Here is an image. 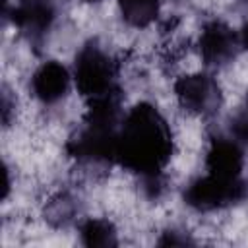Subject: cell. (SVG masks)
I'll use <instances>...</instances> for the list:
<instances>
[{
	"label": "cell",
	"instance_id": "obj_1",
	"mask_svg": "<svg viewBox=\"0 0 248 248\" xmlns=\"http://www.w3.org/2000/svg\"><path fill=\"white\" fill-rule=\"evenodd\" d=\"M174 151L169 122L151 103H138L124 112L114 147V163L138 174L151 196H159L163 170Z\"/></svg>",
	"mask_w": 248,
	"mask_h": 248
},
{
	"label": "cell",
	"instance_id": "obj_2",
	"mask_svg": "<svg viewBox=\"0 0 248 248\" xmlns=\"http://www.w3.org/2000/svg\"><path fill=\"white\" fill-rule=\"evenodd\" d=\"M74 81L78 91L89 101L107 93H112L118 87V64L114 58L99 46L95 41L83 45L74 60Z\"/></svg>",
	"mask_w": 248,
	"mask_h": 248
},
{
	"label": "cell",
	"instance_id": "obj_3",
	"mask_svg": "<svg viewBox=\"0 0 248 248\" xmlns=\"http://www.w3.org/2000/svg\"><path fill=\"white\" fill-rule=\"evenodd\" d=\"M248 196V180L244 176L225 178L205 172L184 188V202L196 211H217L240 203Z\"/></svg>",
	"mask_w": 248,
	"mask_h": 248
},
{
	"label": "cell",
	"instance_id": "obj_4",
	"mask_svg": "<svg viewBox=\"0 0 248 248\" xmlns=\"http://www.w3.org/2000/svg\"><path fill=\"white\" fill-rule=\"evenodd\" d=\"M174 95L180 107L198 116H213L223 105L219 83L209 74H188L174 81Z\"/></svg>",
	"mask_w": 248,
	"mask_h": 248
},
{
	"label": "cell",
	"instance_id": "obj_5",
	"mask_svg": "<svg viewBox=\"0 0 248 248\" xmlns=\"http://www.w3.org/2000/svg\"><path fill=\"white\" fill-rule=\"evenodd\" d=\"M240 46L242 45H240L238 33L221 19L207 21L198 39V48L203 62L213 68H219L231 62L236 56Z\"/></svg>",
	"mask_w": 248,
	"mask_h": 248
},
{
	"label": "cell",
	"instance_id": "obj_6",
	"mask_svg": "<svg viewBox=\"0 0 248 248\" xmlns=\"http://www.w3.org/2000/svg\"><path fill=\"white\" fill-rule=\"evenodd\" d=\"M72 76L68 68L56 60L43 62L31 76V93L43 105H54L68 95Z\"/></svg>",
	"mask_w": 248,
	"mask_h": 248
},
{
	"label": "cell",
	"instance_id": "obj_7",
	"mask_svg": "<svg viewBox=\"0 0 248 248\" xmlns=\"http://www.w3.org/2000/svg\"><path fill=\"white\" fill-rule=\"evenodd\" d=\"M242 169H244L242 145L232 136L213 138L205 153V172L225 178H238L242 176Z\"/></svg>",
	"mask_w": 248,
	"mask_h": 248
},
{
	"label": "cell",
	"instance_id": "obj_8",
	"mask_svg": "<svg viewBox=\"0 0 248 248\" xmlns=\"http://www.w3.org/2000/svg\"><path fill=\"white\" fill-rule=\"evenodd\" d=\"M56 16L52 0H17L12 8L14 25L29 39H41Z\"/></svg>",
	"mask_w": 248,
	"mask_h": 248
},
{
	"label": "cell",
	"instance_id": "obj_9",
	"mask_svg": "<svg viewBox=\"0 0 248 248\" xmlns=\"http://www.w3.org/2000/svg\"><path fill=\"white\" fill-rule=\"evenodd\" d=\"M43 215H45V221L48 225H52L56 229H64L78 219L79 200L70 192H58L46 202Z\"/></svg>",
	"mask_w": 248,
	"mask_h": 248
},
{
	"label": "cell",
	"instance_id": "obj_10",
	"mask_svg": "<svg viewBox=\"0 0 248 248\" xmlns=\"http://www.w3.org/2000/svg\"><path fill=\"white\" fill-rule=\"evenodd\" d=\"M79 238L81 244L89 248H112L118 244L114 225L99 217H89L79 223Z\"/></svg>",
	"mask_w": 248,
	"mask_h": 248
},
{
	"label": "cell",
	"instance_id": "obj_11",
	"mask_svg": "<svg viewBox=\"0 0 248 248\" xmlns=\"http://www.w3.org/2000/svg\"><path fill=\"white\" fill-rule=\"evenodd\" d=\"M161 2L163 0H118V10L128 25L147 27L157 19Z\"/></svg>",
	"mask_w": 248,
	"mask_h": 248
},
{
	"label": "cell",
	"instance_id": "obj_12",
	"mask_svg": "<svg viewBox=\"0 0 248 248\" xmlns=\"http://www.w3.org/2000/svg\"><path fill=\"white\" fill-rule=\"evenodd\" d=\"M231 136L240 145H248V110L246 108L231 120Z\"/></svg>",
	"mask_w": 248,
	"mask_h": 248
},
{
	"label": "cell",
	"instance_id": "obj_13",
	"mask_svg": "<svg viewBox=\"0 0 248 248\" xmlns=\"http://www.w3.org/2000/svg\"><path fill=\"white\" fill-rule=\"evenodd\" d=\"M157 244H163V246H186V244H194V240L182 231L169 229V231L163 232V236L157 240Z\"/></svg>",
	"mask_w": 248,
	"mask_h": 248
},
{
	"label": "cell",
	"instance_id": "obj_14",
	"mask_svg": "<svg viewBox=\"0 0 248 248\" xmlns=\"http://www.w3.org/2000/svg\"><path fill=\"white\" fill-rule=\"evenodd\" d=\"M12 107H16V101H14V103L10 101V91H8V87H4V89H2V122H4V126L10 124Z\"/></svg>",
	"mask_w": 248,
	"mask_h": 248
},
{
	"label": "cell",
	"instance_id": "obj_15",
	"mask_svg": "<svg viewBox=\"0 0 248 248\" xmlns=\"http://www.w3.org/2000/svg\"><path fill=\"white\" fill-rule=\"evenodd\" d=\"M238 37H240V45L244 48H248V21L242 25V29L238 31Z\"/></svg>",
	"mask_w": 248,
	"mask_h": 248
},
{
	"label": "cell",
	"instance_id": "obj_16",
	"mask_svg": "<svg viewBox=\"0 0 248 248\" xmlns=\"http://www.w3.org/2000/svg\"><path fill=\"white\" fill-rule=\"evenodd\" d=\"M246 110H248V97H246Z\"/></svg>",
	"mask_w": 248,
	"mask_h": 248
},
{
	"label": "cell",
	"instance_id": "obj_17",
	"mask_svg": "<svg viewBox=\"0 0 248 248\" xmlns=\"http://www.w3.org/2000/svg\"><path fill=\"white\" fill-rule=\"evenodd\" d=\"M85 2H99V0H85Z\"/></svg>",
	"mask_w": 248,
	"mask_h": 248
}]
</instances>
